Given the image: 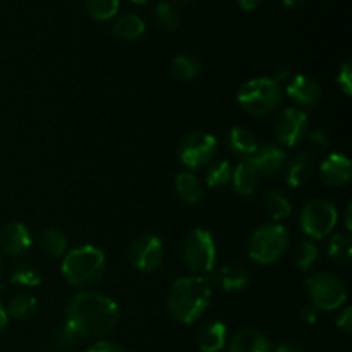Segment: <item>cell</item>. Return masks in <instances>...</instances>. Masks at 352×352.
<instances>
[{
	"label": "cell",
	"instance_id": "cell-19",
	"mask_svg": "<svg viewBox=\"0 0 352 352\" xmlns=\"http://www.w3.org/2000/svg\"><path fill=\"white\" fill-rule=\"evenodd\" d=\"M212 278L217 287L222 289L223 292H229V294L244 291L248 287V284H250V277H248L246 272L239 267H232V265L217 270L212 275Z\"/></svg>",
	"mask_w": 352,
	"mask_h": 352
},
{
	"label": "cell",
	"instance_id": "cell-25",
	"mask_svg": "<svg viewBox=\"0 0 352 352\" xmlns=\"http://www.w3.org/2000/svg\"><path fill=\"white\" fill-rule=\"evenodd\" d=\"M201 62L188 54L177 55L172 60V74L177 79H181V81H191V79H195L201 72Z\"/></svg>",
	"mask_w": 352,
	"mask_h": 352
},
{
	"label": "cell",
	"instance_id": "cell-8",
	"mask_svg": "<svg viewBox=\"0 0 352 352\" xmlns=\"http://www.w3.org/2000/svg\"><path fill=\"white\" fill-rule=\"evenodd\" d=\"M217 153V140L205 131H195L182 138L179 144V158L188 168L198 170L212 164Z\"/></svg>",
	"mask_w": 352,
	"mask_h": 352
},
{
	"label": "cell",
	"instance_id": "cell-1",
	"mask_svg": "<svg viewBox=\"0 0 352 352\" xmlns=\"http://www.w3.org/2000/svg\"><path fill=\"white\" fill-rule=\"evenodd\" d=\"M119 323V308L109 296L79 292L65 308V325L78 337H103Z\"/></svg>",
	"mask_w": 352,
	"mask_h": 352
},
{
	"label": "cell",
	"instance_id": "cell-36",
	"mask_svg": "<svg viewBox=\"0 0 352 352\" xmlns=\"http://www.w3.org/2000/svg\"><path fill=\"white\" fill-rule=\"evenodd\" d=\"M337 327H339V330H342L346 336H351L352 333V308L351 306H347V308L340 313L339 318H337Z\"/></svg>",
	"mask_w": 352,
	"mask_h": 352
},
{
	"label": "cell",
	"instance_id": "cell-20",
	"mask_svg": "<svg viewBox=\"0 0 352 352\" xmlns=\"http://www.w3.org/2000/svg\"><path fill=\"white\" fill-rule=\"evenodd\" d=\"M227 329L222 322H212L198 332V347L201 352H220L226 346Z\"/></svg>",
	"mask_w": 352,
	"mask_h": 352
},
{
	"label": "cell",
	"instance_id": "cell-5",
	"mask_svg": "<svg viewBox=\"0 0 352 352\" xmlns=\"http://www.w3.org/2000/svg\"><path fill=\"white\" fill-rule=\"evenodd\" d=\"M287 230L278 223H265L250 237L248 251L256 263L270 265L280 260L287 250Z\"/></svg>",
	"mask_w": 352,
	"mask_h": 352
},
{
	"label": "cell",
	"instance_id": "cell-31",
	"mask_svg": "<svg viewBox=\"0 0 352 352\" xmlns=\"http://www.w3.org/2000/svg\"><path fill=\"white\" fill-rule=\"evenodd\" d=\"M230 179H232V167L226 160L212 164L205 174V181L210 188H223L226 184H229Z\"/></svg>",
	"mask_w": 352,
	"mask_h": 352
},
{
	"label": "cell",
	"instance_id": "cell-34",
	"mask_svg": "<svg viewBox=\"0 0 352 352\" xmlns=\"http://www.w3.org/2000/svg\"><path fill=\"white\" fill-rule=\"evenodd\" d=\"M316 258H318V248L309 241H305L296 253V267L301 268L302 272H308L315 265Z\"/></svg>",
	"mask_w": 352,
	"mask_h": 352
},
{
	"label": "cell",
	"instance_id": "cell-10",
	"mask_svg": "<svg viewBox=\"0 0 352 352\" xmlns=\"http://www.w3.org/2000/svg\"><path fill=\"white\" fill-rule=\"evenodd\" d=\"M129 260L138 270L157 272L164 261V244L155 234H141L133 241Z\"/></svg>",
	"mask_w": 352,
	"mask_h": 352
},
{
	"label": "cell",
	"instance_id": "cell-47",
	"mask_svg": "<svg viewBox=\"0 0 352 352\" xmlns=\"http://www.w3.org/2000/svg\"><path fill=\"white\" fill-rule=\"evenodd\" d=\"M2 268H3V263H2V258H0V275H2Z\"/></svg>",
	"mask_w": 352,
	"mask_h": 352
},
{
	"label": "cell",
	"instance_id": "cell-3",
	"mask_svg": "<svg viewBox=\"0 0 352 352\" xmlns=\"http://www.w3.org/2000/svg\"><path fill=\"white\" fill-rule=\"evenodd\" d=\"M105 272V256L95 246H81L72 250L62 263L65 280L74 287L95 285Z\"/></svg>",
	"mask_w": 352,
	"mask_h": 352
},
{
	"label": "cell",
	"instance_id": "cell-39",
	"mask_svg": "<svg viewBox=\"0 0 352 352\" xmlns=\"http://www.w3.org/2000/svg\"><path fill=\"white\" fill-rule=\"evenodd\" d=\"M301 318L305 320L306 323H315L316 318H318V309L313 308V306H306L301 311Z\"/></svg>",
	"mask_w": 352,
	"mask_h": 352
},
{
	"label": "cell",
	"instance_id": "cell-7",
	"mask_svg": "<svg viewBox=\"0 0 352 352\" xmlns=\"http://www.w3.org/2000/svg\"><path fill=\"white\" fill-rule=\"evenodd\" d=\"M308 294L311 298L313 308L322 311H333L340 308L347 299L344 282L332 274H316L306 280Z\"/></svg>",
	"mask_w": 352,
	"mask_h": 352
},
{
	"label": "cell",
	"instance_id": "cell-6",
	"mask_svg": "<svg viewBox=\"0 0 352 352\" xmlns=\"http://www.w3.org/2000/svg\"><path fill=\"white\" fill-rule=\"evenodd\" d=\"M182 258L195 274H210L217 258L215 241L205 229H195L188 234L182 244Z\"/></svg>",
	"mask_w": 352,
	"mask_h": 352
},
{
	"label": "cell",
	"instance_id": "cell-41",
	"mask_svg": "<svg viewBox=\"0 0 352 352\" xmlns=\"http://www.w3.org/2000/svg\"><path fill=\"white\" fill-rule=\"evenodd\" d=\"M275 352H306L305 349H302L301 346H298V344H282V346H278L277 349H275Z\"/></svg>",
	"mask_w": 352,
	"mask_h": 352
},
{
	"label": "cell",
	"instance_id": "cell-45",
	"mask_svg": "<svg viewBox=\"0 0 352 352\" xmlns=\"http://www.w3.org/2000/svg\"><path fill=\"white\" fill-rule=\"evenodd\" d=\"M172 2H177V3H189V2H192V0H172Z\"/></svg>",
	"mask_w": 352,
	"mask_h": 352
},
{
	"label": "cell",
	"instance_id": "cell-27",
	"mask_svg": "<svg viewBox=\"0 0 352 352\" xmlns=\"http://www.w3.org/2000/svg\"><path fill=\"white\" fill-rule=\"evenodd\" d=\"M38 311V301L33 296H16L10 301L9 309H7V316H12L16 320H30L36 315Z\"/></svg>",
	"mask_w": 352,
	"mask_h": 352
},
{
	"label": "cell",
	"instance_id": "cell-42",
	"mask_svg": "<svg viewBox=\"0 0 352 352\" xmlns=\"http://www.w3.org/2000/svg\"><path fill=\"white\" fill-rule=\"evenodd\" d=\"M7 320H9V316H7V311H6V309H3V306L0 305V332H2V330L6 329Z\"/></svg>",
	"mask_w": 352,
	"mask_h": 352
},
{
	"label": "cell",
	"instance_id": "cell-44",
	"mask_svg": "<svg viewBox=\"0 0 352 352\" xmlns=\"http://www.w3.org/2000/svg\"><path fill=\"white\" fill-rule=\"evenodd\" d=\"M351 210H352V205L349 203V205H347V208H346V227H347V230H351Z\"/></svg>",
	"mask_w": 352,
	"mask_h": 352
},
{
	"label": "cell",
	"instance_id": "cell-2",
	"mask_svg": "<svg viewBox=\"0 0 352 352\" xmlns=\"http://www.w3.org/2000/svg\"><path fill=\"white\" fill-rule=\"evenodd\" d=\"M212 299V287L206 278L192 275L182 277L172 285L168 292V309L174 320L191 325L208 308Z\"/></svg>",
	"mask_w": 352,
	"mask_h": 352
},
{
	"label": "cell",
	"instance_id": "cell-38",
	"mask_svg": "<svg viewBox=\"0 0 352 352\" xmlns=\"http://www.w3.org/2000/svg\"><path fill=\"white\" fill-rule=\"evenodd\" d=\"M309 143H311V146L318 148V150H325V148H329V138L323 131H313L309 134Z\"/></svg>",
	"mask_w": 352,
	"mask_h": 352
},
{
	"label": "cell",
	"instance_id": "cell-40",
	"mask_svg": "<svg viewBox=\"0 0 352 352\" xmlns=\"http://www.w3.org/2000/svg\"><path fill=\"white\" fill-rule=\"evenodd\" d=\"M236 2H237V6L241 7V9L253 10V9H256L258 6H260L261 0H236Z\"/></svg>",
	"mask_w": 352,
	"mask_h": 352
},
{
	"label": "cell",
	"instance_id": "cell-4",
	"mask_svg": "<svg viewBox=\"0 0 352 352\" xmlns=\"http://www.w3.org/2000/svg\"><path fill=\"white\" fill-rule=\"evenodd\" d=\"M282 102V88L272 78H256L248 81L237 93V103L250 116H267Z\"/></svg>",
	"mask_w": 352,
	"mask_h": 352
},
{
	"label": "cell",
	"instance_id": "cell-43",
	"mask_svg": "<svg viewBox=\"0 0 352 352\" xmlns=\"http://www.w3.org/2000/svg\"><path fill=\"white\" fill-rule=\"evenodd\" d=\"M282 2H284L285 6H289V7H298V6H302L306 0H282Z\"/></svg>",
	"mask_w": 352,
	"mask_h": 352
},
{
	"label": "cell",
	"instance_id": "cell-33",
	"mask_svg": "<svg viewBox=\"0 0 352 352\" xmlns=\"http://www.w3.org/2000/svg\"><path fill=\"white\" fill-rule=\"evenodd\" d=\"M10 282L16 285H23V287H38L41 284V277L34 268L28 267V265H19L10 274Z\"/></svg>",
	"mask_w": 352,
	"mask_h": 352
},
{
	"label": "cell",
	"instance_id": "cell-16",
	"mask_svg": "<svg viewBox=\"0 0 352 352\" xmlns=\"http://www.w3.org/2000/svg\"><path fill=\"white\" fill-rule=\"evenodd\" d=\"M284 177L291 188H299L309 179L313 172V157L308 151L294 155L291 160H285L284 164Z\"/></svg>",
	"mask_w": 352,
	"mask_h": 352
},
{
	"label": "cell",
	"instance_id": "cell-11",
	"mask_svg": "<svg viewBox=\"0 0 352 352\" xmlns=\"http://www.w3.org/2000/svg\"><path fill=\"white\" fill-rule=\"evenodd\" d=\"M308 134V116L301 109H287L278 116L275 136L285 146H298Z\"/></svg>",
	"mask_w": 352,
	"mask_h": 352
},
{
	"label": "cell",
	"instance_id": "cell-32",
	"mask_svg": "<svg viewBox=\"0 0 352 352\" xmlns=\"http://www.w3.org/2000/svg\"><path fill=\"white\" fill-rule=\"evenodd\" d=\"M76 342H78V336L67 325L58 327L57 330L52 332L50 339H48V344H50L52 349L57 352L71 351L76 346Z\"/></svg>",
	"mask_w": 352,
	"mask_h": 352
},
{
	"label": "cell",
	"instance_id": "cell-29",
	"mask_svg": "<svg viewBox=\"0 0 352 352\" xmlns=\"http://www.w3.org/2000/svg\"><path fill=\"white\" fill-rule=\"evenodd\" d=\"M40 244L48 256L58 258L64 254L65 248H67V239H65V236L60 232V230L47 229L43 234H41Z\"/></svg>",
	"mask_w": 352,
	"mask_h": 352
},
{
	"label": "cell",
	"instance_id": "cell-46",
	"mask_svg": "<svg viewBox=\"0 0 352 352\" xmlns=\"http://www.w3.org/2000/svg\"><path fill=\"white\" fill-rule=\"evenodd\" d=\"M136 3H148V2H153V0H133Z\"/></svg>",
	"mask_w": 352,
	"mask_h": 352
},
{
	"label": "cell",
	"instance_id": "cell-9",
	"mask_svg": "<svg viewBox=\"0 0 352 352\" xmlns=\"http://www.w3.org/2000/svg\"><path fill=\"white\" fill-rule=\"evenodd\" d=\"M337 212L327 199H311L301 212V227L313 239H323L333 230Z\"/></svg>",
	"mask_w": 352,
	"mask_h": 352
},
{
	"label": "cell",
	"instance_id": "cell-21",
	"mask_svg": "<svg viewBox=\"0 0 352 352\" xmlns=\"http://www.w3.org/2000/svg\"><path fill=\"white\" fill-rule=\"evenodd\" d=\"M227 143H229V148L232 150V153L239 155L243 158L253 157V153L258 148V141L253 131L243 126H236L230 129L229 141Z\"/></svg>",
	"mask_w": 352,
	"mask_h": 352
},
{
	"label": "cell",
	"instance_id": "cell-22",
	"mask_svg": "<svg viewBox=\"0 0 352 352\" xmlns=\"http://www.w3.org/2000/svg\"><path fill=\"white\" fill-rule=\"evenodd\" d=\"M175 189H177L179 198L184 203H188V205H196L203 198L201 182L192 174H188V172H182V174L177 175Z\"/></svg>",
	"mask_w": 352,
	"mask_h": 352
},
{
	"label": "cell",
	"instance_id": "cell-12",
	"mask_svg": "<svg viewBox=\"0 0 352 352\" xmlns=\"http://www.w3.org/2000/svg\"><path fill=\"white\" fill-rule=\"evenodd\" d=\"M0 248L7 256H23L31 248L30 230L24 223L10 222L0 232Z\"/></svg>",
	"mask_w": 352,
	"mask_h": 352
},
{
	"label": "cell",
	"instance_id": "cell-30",
	"mask_svg": "<svg viewBox=\"0 0 352 352\" xmlns=\"http://www.w3.org/2000/svg\"><path fill=\"white\" fill-rule=\"evenodd\" d=\"M329 256L333 261L347 263L352 258V239L349 234H336L329 243Z\"/></svg>",
	"mask_w": 352,
	"mask_h": 352
},
{
	"label": "cell",
	"instance_id": "cell-28",
	"mask_svg": "<svg viewBox=\"0 0 352 352\" xmlns=\"http://www.w3.org/2000/svg\"><path fill=\"white\" fill-rule=\"evenodd\" d=\"M85 9L93 19L107 21L113 17L119 10V0H82Z\"/></svg>",
	"mask_w": 352,
	"mask_h": 352
},
{
	"label": "cell",
	"instance_id": "cell-18",
	"mask_svg": "<svg viewBox=\"0 0 352 352\" xmlns=\"http://www.w3.org/2000/svg\"><path fill=\"white\" fill-rule=\"evenodd\" d=\"M260 172L256 170V167L253 165V162L250 158H244L239 165L236 167V170H232V184L239 195H253L256 191V188L260 186Z\"/></svg>",
	"mask_w": 352,
	"mask_h": 352
},
{
	"label": "cell",
	"instance_id": "cell-26",
	"mask_svg": "<svg viewBox=\"0 0 352 352\" xmlns=\"http://www.w3.org/2000/svg\"><path fill=\"white\" fill-rule=\"evenodd\" d=\"M155 21L165 31H175L181 24L177 9H175L174 3L167 2V0H162V2L157 3V7H155Z\"/></svg>",
	"mask_w": 352,
	"mask_h": 352
},
{
	"label": "cell",
	"instance_id": "cell-14",
	"mask_svg": "<svg viewBox=\"0 0 352 352\" xmlns=\"http://www.w3.org/2000/svg\"><path fill=\"white\" fill-rule=\"evenodd\" d=\"M320 175L325 184L332 188H340L347 184L351 179V162L349 158L340 153H330L320 167Z\"/></svg>",
	"mask_w": 352,
	"mask_h": 352
},
{
	"label": "cell",
	"instance_id": "cell-13",
	"mask_svg": "<svg viewBox=\"0 0 352 352\" xmlns=\"http://www.w3.org/2000/svg\"><path fill=\"white\" fill-rule=\"evenodd\" d=\"M287 95L302 107H315L322 100V88L313 78L298 74L287 82Z\"/></svg>",
	"mask_w": 352,
	"mask_h": 352
},
{
	"label": "cell",
	"instance_id": "cell-37",
	"mask_svg": "<svg viewBox=\"0 0 352 352\" xmlns=\"http://www.w3.org/2000/svg\"><path fill=\"white\" fill-rule=\"evenodd\" d=\"M86 352H127L122 346L113 342H107V340H102V342L93 344Z\"/></svg>",
	"mask_w": 352,
	"mask_h": 352
},
{
	"label": "cell",
	"instance_id": "cell-17",
	"mask_svg": "<svg viewBox=\"0 0 352 352\" xmlns=\"http://www.w3.org/2000/svg\"><path fill=\"white\" fill-rule=\"evenodd\" d=\"M229 352H272V342L260 330L246 329L234 336Z\"/></svg>",
	"mask_w": 352,
	"mask_h": 352
},
{
	"label": "cell",
	"instance_id": "cell-35",
	"mask_svg": "<svg viewBox=\"0 0 352 352\" xmlns=\"http://www.w3.org/2000/svg\"><path fill=\"white\" fill-rule=\"evenodd\" d=\"M337 82H339V88L342 89L344 95L351 96L352 93V65L351 62H346L340 69L339 76H337Z\"/></svg>",
	"mask_w": 352,
	"mask_h": 352
},
{
	"label": "cell",
	"instance_id": "cell-15",
	"mask_svg": "<svg viewBox=\"0 0 352 352\" xmlns=\"http://www.w3.org/2000/svg\"><path fill=\"white\" fill-rule=\"evenodd\" d=\"M260 175H275L285 164V153L277 144H261L250 157Z\"/></svg>",
	"mask_w": 352,
	"mask_h": 352
},
{
	"label": "cell",
	"instance_id": "cell-23",
	"mask_svg": "<svg viewBox=\"0 0 352 352\" xmlns=\"http://www.w3.org/2000/svg\"><path fill=\"white\" fill-rule=\"evenodd\" d=\"M146 30V24L138 14H126L120 16L113 24V34L122 40H136Z\"/></svg>",
	"mask_w": 352,
	"mask_h": 352
},
{
	"label": "cell",
	"instance_id": "cell-24",
	"mask_svg": "<svg viewBox=\"0 0 352 352\" xmlns=\"http://www.w3.org/2000/svg\"><path fill=\"white\" fill-rule=\"evenodd\" d=\"M265 212L268 217H272V220L278 222V220L289 219L292 213V206L289 203L287 196L284 195L278 189H272L267 196H265Z\"/></svg>",
	"mask_w": 352,
	"mask_h": 352
}]
</instances>
